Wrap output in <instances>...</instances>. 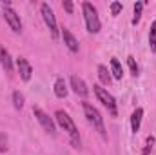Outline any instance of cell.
Here are the masks:
<instances>
[{"label": "cell", "instance_id": "20", "mask_svg": "<svg viewBox=\"0 0 156 155\" xmlns=\"http://www.w3.org/2000/svg\"><path fill=\"white\" fill-rule=\"evenodd\" d=\"M153 144H154V137H153V135H149V137H147V141H145V148H144V152H142V153L149 155V152L153 150Z\"/></svg>", "mask_w": 156, "mask_h": 155}, {"label": "cell", "instance_id": "7", "mask_svg": "<svg viewBox=\"0 0 156 155\" xmlns=\"http://www.w3.org/2000/svg\"><path fill=\"white\" fill-rule=\"evenodd\" d=\"M4 18L5 22L9 24V28L15 31V33H20L22 31V22H20V17L16 15L15 9H11L9 6H4Z\"/></svg>", "mask_w": 156, "mask_h": 155}, {"label": "cell", "instance_id": "6", "mask_svg": "<svg viewBox=\"0 0 156 155\" xmlns=\"http://www.w3.org/2000/svg\"><path fill=\"white\" fill-rule=\"evenodd\" d=\"M33 113H35L37 120L42 124V128H44L47 133H51V135H55V133H56V128H55V122H53V119L47 115V113H45L42 108H38V106H33Z\"/></svg>", "mask_w": 156, "mask_h": 155}, {"label": "cell", "instance_id": "15", "mask_svg": "<svg viewBox=\"0 0 156 155\" xmlns=\"http://www.w3.org/2000/svg\"><path fill=\"white\" fill-rule=\"evenodd\" d=\"M98 77H100V80L104 82V84H111V75H109V71H107V68L105 66H98Z\"/></svg>", "mask_w": 156, "mask_h": 155}, {"label": "cell", "instance_id": "4", "mask_svg": "<svg viewBox=\"0 0 156 155\" xmlns=\"http://www.w3.org/2000/svg\"><path fill=\"white\" fill-rule=\"evenodd\" d=\"M93 89H94V95L98 97V100L107 108V112L111 113V117H116L118 115V110H116V102H115V97L105 89V88H102V86H93Z\"/></svg>", "mask_w": 156, "mask_h": 155}, {"label": "cell", "instance_id": "3", "mask_svg": "<svg viewBox=\"0 0 156 155\" xmlns=\"http://www.w3.org/2000/svg\"><path fill=\"white\" fill-rule=\"evenodd\" d=\"M83 113H85V119L89 120V124H93V128H96L98 133H100L104 139H107V133H105V128H104V117L100 115V112H98L93 104L83 102Z\"/></svg>", "mask_w": 156, "mask_h": 155}, {"label": "cell", "instance_id": "11", "mask_svg": "<svg viewBox=\"0 0 156 155\" xmlns=\"http://www.w3.org/2000/svg\"><path fill=\"white\" fill-rule=\"evenodd\" d=\"M0 64H2V68H4L7 73L13 71V59H11L9 51H7L5 47H2V46H0Z\"/></svg>", "mask_w": 156, "mask_h": 155}, {"label": "cell", "instance_id": "19", "mask_svg": "<svg viewBox=\"0 0 156 155\" xmlns=\"http://www.w3.org/2000/svg\"><path fill=\"white\" fill-rule=\"evenodd\" d=\"M127 64H129V68H131L133 77H138V64H136L134 57H127Z\"/></svg>", "mask_w": 156, "mask_h": 155}, {"label": "cell", "instance_id": "21", "mask_svg": "<svg viewBox=\"0 0 156 155\" xmlns=\"http://www.w3.org/2000/svg\"><path fill=\"white\" fill-rule=\"evenodd\" d=\"M7 150V137L5 133H0V152H5Z\"/></svg>", "mask_w": 156, "mask_h": 155}, {"label": "cell", "instance_id": "12", "mask_svg": "<svg viewBox=\"0 0 156 155\" xmlns=\"http://www.w3.org/2000/svg\"><path fill=\"white\" fill-rule=\"evenodd\" d=\"M142 117H144V110L142 108H136L131 115V130L136 133L140 130V124H142Z\"/></svg>", "mask_w": 156, "mask_h": 155}, {"label": "cell", "instance_id": "17", "mask_svg": "<svg viewBox=\"0 0 156 155\" xmlns=\"http://www.w3.org/2000/svg\"><path fill=\"white\" fill-rule=\"evenodd\" d=\"M149 46H151V51H156V20L153 22L149 31Z\"/></svg>", "mask_w": 156, "mask_h": 155}, {"label": "cell", "instance_id": "9", "mask_svg": "<svg viewBox=\"0 0 156 155\" xmlns=\"http://www.w3.org/2000/svg\"><path fill=\"white\" fill-rule=\"evenodd\" d=\"M71 88H73V91L76 93V95H80V97H87L89 95V89H87V84L82 80L80 77H76V75H73L71 77Z\"/></svg>", "mask_w": 156, "mask_h": 155}, {"label": "cell", "instance_id": "13", "mask_svg": "<svg viewBox=\"0 0 156 155\" xmlns=\"http://www.w3.org/2000/svg\"><path fill=\"white\" fill-rule=\"evenodd\" d=\"M55 95H56L58 99L67 97V84H66V80L62 77H58L55 80Z\"/></svg>", "mask_w": 156, "mask_h": 155}, {"label": "cell", "instance_id": "18", "mask_svg": "<svg viewBox=\"0 0 156 155\" xmlns=\"http://www.w3.org/2000/svg\"><path fill=\"white\" fill-rule=\"evenodd\" d=\"M13 106H15L16 110H20V108L24 106V95H22L20 91H13Z\"/></svg>", "mask_w": 156, "mask_h": 155}, {"label": "cell", "instance_id": "22", "mask_svg": "<svg viewBox=\"0 0 156 155\" xmlns=\"http://www.w3.org/2000/svg\"><path fill=\"white\" fill-rule=\"evenodd\" d=\"M120 11H122V4H120V2H113V4H111V13H113V15H118Z\"/></svg>", "mask_w": 156, "mask_h": 155}, {"label": "cell", "instance_id": "2", "mask_svg": "<svg viewBox=\"0 0 156 155\" xmlns=\"http://www.w3.org/2000/svg\"><path fill=\"white\" fill-rule=\"evenodd\" d=\"M82 11H83V18H85V26L89 33H98L100 31V18H98V11L91 2H83L82 4Z\"/></svg>", "mask_w": 156, "mask_h": 155}, {"label": "cell", "instance_id": "14", "mask_svg": "<svg viewBox=\"0 0 156 155\" xmlns=\"http://www.w3.org/2000/svg\"><path fill=\"white\" fill-rule=\"evenodd\" d=\"M111 73L115 78H120L123 77V70H122V64L118 62V59H111Z\"/></svg>", "mask_w": 156, "mask_h": 155}, {"label": "cell", "instance_id": "8", "mask_svg": "<svg viewBox=\"0 0 156 155\" xmlns=\"http://www.w3.org/2000/svg\"><path fill=\"white\" fill-rule=\"evenodd\" d=\"M16 68H18V73H20V78H22V80H29V78H31L33 68H31V64H29L24 57H18V59H16Z\"/></svg>", "mask_w": 156, "mask_h": 155}, {"label": "cell", "instance_id": "23", "mask_svg": "<svg viewBox=\"0 0 156 155\" xmlns=\"http://www.w3.org/2000/svg\"><path fill=\"white\" fill-rule=\"evenodd\" d=\"M64 9H66L67 13H73V2H69V0H66V2H64Z\"/></svg>", "mask_w": 156, "mask_h": 155}, {"label": "cell", "instance_id": "10", "mask_svg": "<svg viewBox=\"0 0 156 155\" xmlns=\"http://www.w3.org/2000/svg\"><path fill=\"white\" fill-rule=\"evenodd\" d=\"M62 39H64V44L67 46V49H69V51L78 53V40L73 37V33H71L69 29L62 28Z\"/></svg>", "mask_w": 156, "mask_h": 155}, {"label": "cell", "instance_id": "1", "mask_svg": "<svg viewBox=\"0 0 156 155\" xmlns=\"http://www.w3.org/2000/svg\"><path fill=\"white\" fill-rule=\"evenodd\" d=\"M55 119H56V122L64 128V131H67V135L71 137L73 146H75V148H80V146H82V141H80V135H78V130H76V126H75V122H73V119L67 115L64 110H58V112L55 113Z\"/></svg>", "mask_w": 156, "mask_h": 155}, {"label": "cell", "instance_id": "16", "mask_svg": "<svg viewBox=\"0 0 156 155\" xmlns=\"http://www.w3.org/2000/svg\"><path fill=\"white\" fill-rule=\"evenodd\" d=\"M142 9H144V2H136L134 4V17H133V24L136 26L142 18Z\"/></svg>", "mask_w": 156, "mask_h": 155}, {"label": "cell", "instance_id": "5", "mask_svg": "<svg viewBox=\"0 0 156 155\" xmlns=\"http://www.w3.org/2000/svg\"><path fill=\"white\" fill-rule=\"evenodd\" d=\"M40 13H42V18L45 22V26L51 31V37L53 39H58V26H56V18H55V13H53L51 6L49 4H42L40 6Z\"/></svg>", "mask_w": 156, "mask_h": 155}]
</instances>
